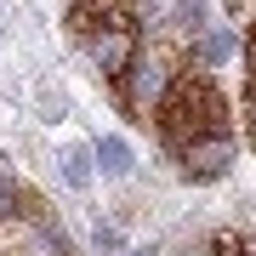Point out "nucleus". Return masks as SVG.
Returning <instances> with one entry per match:
<instances>
[{
    "label": "nucleus",
    "instance_id": "nucleus-11",
    "mask_svg": "<svg viewBox=\"0 0 256 256\" xmlns=\"http://www.w3.org/2000/svg\"><path fill=\"white\" fill-rule=\"evenodd\" d=\"M137 256H154V245H148V250H137Z\"/></svg>",
    "mask_w": 256,
    "mask_h": 256
},
{
    "label": "nucleus",
    "instance_id": "nucleus-5",
    "mask_svg": "<svg viewBox=\"0 0 256 256\" xmlns=\"http://www.w3.org/2000/svg\"><path fill=\"white\" fill-rule=\"evenodd\" d=\"M97 165H102V176H126V171H131V148L120 142V137H102V148H97Z\"/></svg>",
    "mask_w": 256,
    "mask_h": 256
},
{
    "label": "nucleus",
    "instance_id": "nucleus-10",
    "mask_svg": "<svg viewBox=\"0 0 256 256\" xmlns=\"http://www.w3.org/2000/svg\"><path fill=\"white\" fill-rule=\"evenodd\" d=\"M97 256H120V234L114 228H97Z\"/></svg>",
    "mask_w": 256,
    "mask_h": 256
},
{
    "label": "nucleus",
    "instance_id": "nucleus-7",
    "mask_svg": "<svg viewBox=\"0 0 256 256\" xmlns=\"http://www.w3.org/2000/svg\"><path fill=\"white\" fill-rule=\"evenodd\" d=\"M210 256H256V239H245V234H216V239H210Z\"/></svg>",
    "mask_w": 256,
    "mask_h": 256
},
{
    "label": "nucleus",
    "instance_id": "nucleus-8",
    "mask_svg": "<svg viewBox=\"0 0 256 256\" xmlns=\"http://www.w3.org/2000/svg\"><path fill=\"white\" fill-rule=\"evenodd\" d=\"M63 176L74 188H86V176H92V154H86V148H68L63 154Z\"/></svg>",
    "mask_w": 256,
    "mask_h": 256
},
{
    "label": "nucleus",
    "instance_id": "nucleus-4",
    "mask_svg": "<svg viewBox=\"0 0 256 256\" xmlns=\"http://www.w3.org/2000/svg\"><path fill=\"white\" fill-rule=\"evenodd\" d=\"M114 18H131L126 0H68V28L86 34V40H92L102 23H114Z\"/></svg>",
    "mask_w": 256,
    "mask_h": 256
},
{
    "label": "nucleus",
    "instance_id": "nucleus-1",
    "mask_svg": "<svg viewBox=\"0 0 256 256\" xmlns=\"http://www.w3.org/2000/svg\"><path fill=\"white\" fill-rule=\"evenodd\" d=\"M154 126H160L165 154L182 165L188 176H200V182H210V176H222L234 165V114L222 102L216 80L200 74V68L171 80V92L154 108Z\"/></svg>",
    "mask_w": 256,
    "mask_h": 256
},
{
    "label": "nucleus",
    "instance_id": "nucleus-9",
    "mask_svg": "<svg viewBox=\"0 0 256 256\" xmlns=\"http://www.w3.org/2000/svg\"><path fill=\"white\" fill-rule=\"evenodd\" d=\"M228 52H234V34H228V28H216V34L205 40V57H210V63H222Z\"/></svg>",
    "mask_w": 256,
    "mask_h": 256
},
{
    "label": "nucleus",
    "instance_id": "nucleus-6",
    "mask_svg": "<svg viewBox=\"0 0 256 256\" xmlns=\"http://www.w3.org/2000/svg\"><path fill=\"white\" fill-rule=\"evenodd\" d=\"M245 120H250V142H256V28H250V40H245Z\"/></svg>",
    "mask_w": 256,
    "mask_h": 256
},
{
    "label": "nucleus",
    "instance_id": "nucleus-2",
    "mask_svg": "<svg viewBox=\"0 0 256 256\" xmlns=\"http://www.w3.org/2000/svg\"><path fill=\"white\" fill-rule=\"evenodd\" d=\"M176 46L165 34H154V40H142V52H137V63H131V74L114 86L120 92V102L131 108V120H148L160 108V97L171 92V80H176Z\"/></svg>",
    "mask_w": 256,
    "mask_h": 256
},
{
    "label": "nucleus",
    "instance_id": "nucleus-3",
    "mask_svg": "<svg viewBox=\"0 0 256 256\" xmlns=\"http://www.w3.org/2000/svg\"><path fill=\"white\" fill-rule=\"evenodd\" d=\"M137 52H142V28L131 23V18H114V23H102L97 34H92V57H97V68H102L108 86H120L131 74Z\"/></svg>",
    "mask_w": 256,
    "mask_h": 256
}]
</instances>
